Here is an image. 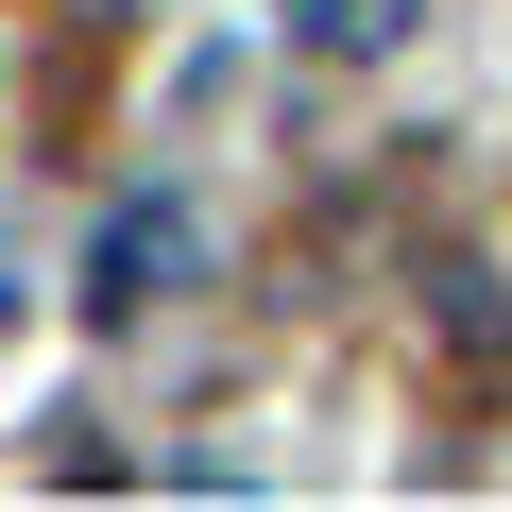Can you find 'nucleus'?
I'll return each instance as SVG.
<instances>
[{"mask_svg": "<svg viewBox=\"0 0 512 512\" xmlns=\"http://www.w3.org/2000/svg\"><path fill=\"white\" fill-rule=\"evenodd\" d=\"M393 35V0H308V52H376Z\"/></svg>", "mask_w": 512, "mask_h": 512, "instance_id": "f03ea898", "label": "nucleus"}, {"mask_svg": "<svg viewBox=\"0 0 512 512\" xmlns=\"http://www.w3.org/2000/svg\"><path fill=\"white\" fill-rule=\"evenodd\" d=\"M188 256H205V239H188L171 205H120V222H103V256H86V308H103V325H120V308H154Z\"/></svg>", "mask_w": 512, "mask_h": 512, "instance_id": "f257e3e1", "label": "nucleus"}]
</instances>
